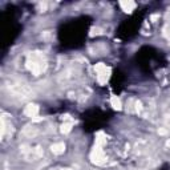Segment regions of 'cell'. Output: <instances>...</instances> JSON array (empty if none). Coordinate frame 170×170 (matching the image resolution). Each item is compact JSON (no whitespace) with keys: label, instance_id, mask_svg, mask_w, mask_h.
Listing matches in <instances>:
<instances>
[{"label":"cell","instance_id":"cell-1","mask_svg":"<svg viewBox=\"0 0 170 170\" xmlns=\"http://www.w3.org/2000/svg\"><path fill=\"white\" fill-rule=\"evenodd\" d=\"M94 69H96V72H97L98 82L100 84H105L108 81V78H109V76H110V69H109V68H106V65L103 64V63H100V64L96 65Z\"/></svg>","mask_w":170,"mask_h":170},{"label":"cell","instance_id":"cell-2","mask_svg":"<svg viewBox=\"0 0 170 170\" xmlns=\"http://www.w3.org/2000/svg\"><path fill=\"white\" fill-rule=\"evenodd\" d=\"M39 113V106L37 105H28L25 109H24V114L28 117H36Z\"/></svg>","mask_w":170,"mask_h":170},{"label":"cell","instance_id":"cell-3","mask_svg":"<svg viewBox=\"0 0 170 170\" xmlns=\"http://www.w3.org/2000/svg\"><path fill=\"white\" fill-rule=\"evenodd\" d=\"M120 5L122 7V9L125 12H132V11L135 8V3L134 2H121Z\"/></svg>","mask_w":170,"mask_h":170},{"label":"cell","instance_id":"cell-4","mask_svg":"<svg viewBox=\"0 0 170 170\" xmlns=\"http://www.w3.org/2000/svg\"><path fill=\"white\" fill-rule=\"evenodd\" d=\"M50 149H52V151L55 153V154H63L64 150H65V145L63 142H59V144L52 145V148Z\"/></svg>","mask_w":170,"mask_h":170},{"label":"cell","instance_id":"cell-5","mask_svg":"<svg viewBox=\"0 0 170 170\" xmlns=\"http://www.w3.org/2000/svg\"><path fill=\"white\" fill-rule=\"evenodd\" d=\"M110 104H112V106L114 108V109H117V110H120L121 108H122V104H121V100L117 97V96H112V98H110Z\"/></svg>","mask_w":170,"mask_h":170},{"label":"cell","instance_id":"cell-6","mask_svg":"<svg viewBox=\"0 0 170 170\" xmlns=\"http://www.w3.org/2000/svg\"><path fill=\"white\" fill-rule=\"evenodd\" d=\"M72 125L73 124L72 122H64L63 125H61V132H63L64 134H66V133H69L71 130H72Z\"/></svg>","mask_w":170,"mask_h":170},{"label":"cell","instance_id":"cell-7","mask_svg":"<svg viewBox=\"0 0 170 170\" xmlns=\"http://www.w3.org/2000/svg\"><path fill=\"white\" fill-rule=\"evenodd\" d=\"M103 33V31L100 29V28H93L92 32H90V36H94V35H101Z\"/></svg>","mask_w":170,"mask_h":170},{"label":"cell","instance_id":"cell-8","mask_svg":"<svg viewBox=\"0 0 170 170\" xmlns=\"http://www.w3.org/2000/svg\"><path fill=\"white\" fill-rule=\"evenodd\" d=\"M167 146H170V141H167Z\"/></svg>","mask_w":170,"mask_h":170}]
</instances>
